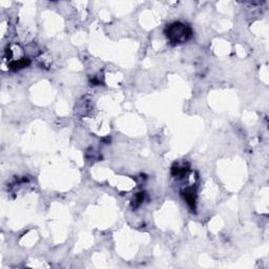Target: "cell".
I'll use <instances>...</instances> for the list:
<instances>
[{
  "instance_id": "6da1fadb",
  "label": "cell",
  "mask_w": 269,
  "mask_h": 269,
  "mask_svg": "<svg viewBox=\"0 0 269 269\" xmlns=\"http://www.w3.org/2000/svg\"><path fill=\"white\" fill-rule=\"evenodd\" d=\"M190 31L182 23H175L168 28V37L174 41H182L186 40L187 36L190 35Z\"/></svg>"
}]
</instances>
